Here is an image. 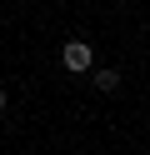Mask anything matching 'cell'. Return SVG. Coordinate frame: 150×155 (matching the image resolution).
Listing matches in <instances>:
<instances>
[{
  "mask_svg": "<svg viewBox=\"0 0 150 155\" xmlns=\"http://www.w3.org/2000/svg\"><path fill=\"white\" fill-rule=\"evenodd\" d=\"M60 60H65V70L85 75V70H90V45H85V40H70L65 50H60Z\"/></svg>",
  "mask_w": 150,
  "mask_h": 155,
  "instance_id": "1",
  "label": "cell"
},
{
  "mask_svg": "<svg viewBox=\"0 0 150 155\" xmlns=\"http://www.w3.org/2000/svg\"><path fill=\"white\" fill-rule=\"evenodd\" d=\"M95 85H100V90H115L120 75H115V70H95Z\"/></svg>",
  "mask_w": 150,
  "mask_h": 155,
  "instance_id": "2",
  "label": "cell"
},
{
  "mask_svg": "<svg viewBox=\"0 0 150 155\" xmlns=\"http://www.w3.org/2000/svg\"><path fill=\"white\" fill-rule=\"evenodd\" d=\"M0 110H5V90H0Z\"/></svg>",
  "mask_w": 150,
  "mask_h": 155,
  "instance_id": "3",
  "label": "cell"
}]
</instances>
